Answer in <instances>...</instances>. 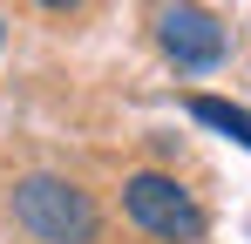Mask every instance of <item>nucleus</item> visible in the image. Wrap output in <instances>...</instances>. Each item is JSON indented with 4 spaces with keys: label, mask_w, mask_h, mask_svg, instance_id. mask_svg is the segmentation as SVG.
<instances>
[{
    "label": "nucleus",
    "mask_w": 251,
    "mask_h": 244,
    "mask_svg": "<svg viewBox=\"0 0 251 244\" xmlns=\"http://www.w3.org/2000/svg\"><path fill=\"white\" fill-rule=\"evenodd\" d=\"M7 210H14V224L34 244H95L102 238V203H95V190H82V183L61 176V170L14 176Z\"/></svg>",
    "instance_id": "f257e3e1"
},
{
    "label": "nucleus",
    "mask_w": 251,
    "mask_h": 244,
    "mask_svg": "<svg viewBox=\"0 0 251 244\" xmlns=\"http://www.w3.org/2000/svg\"><path fill=\"white\" fill-rule=\"evenodd\" d=\"M156 48L183 75H204V68H217L231 54V27L210 7H156Z\"/></svg>",
    "instance_id": "7ed1b4c3"
},
{
    "label": "nucleus",
    "mask_w": 251,
    "mask_h": 244,
    "mask_svg": "<svg viewBox=\"0 0 251 244\" xmlns=\"http://www.w3.org/2000/svg\"><path fill=\"white\" fill-rule=\"evenodd\" d=\"M190 122H204L217 136H231L238 149H251V109L245 102H224V95H190Z\"/></svg>",
    "instance_id": "20e7f679"
},
{
    "label": "nucleus",
    "mask_w": 251,
    "mask_h": 244,
    "mask_svg": "<svg viewBox=\"0 0 251 244\" xmlns=\"http://www.w3.org/2000/svg\"><path fill=\"white\" fill-rule=\"evenodd\" d=\"M123 217L156 244H204V203L190 197L170 170H129L123 176Z\"/></svg>",
    "instance_id": "f03ea898"
}]
</instances>
